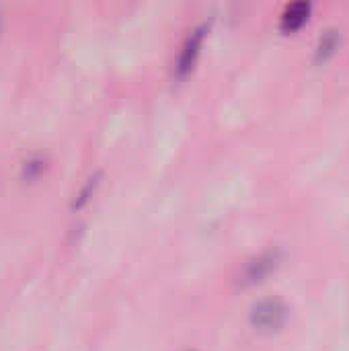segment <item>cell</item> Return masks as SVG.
<instances>
[{"label":"cell","instance_id":"5","mask_svg":"<svg viewBox=\"0 0 349 351\" xmlns=\"http://www.w3.org/2000/svg\"><path fill=\"white\" fill-rule=\"evenodd\" d=\"M97 177H91V179H86V183H84V187L80 189V193H78V197H76V208H80L86 199H88V195L95 191V187H97Z\"/></svg>","mask_w":349,"mask_h":351},{"label":"cell","instance_id":"1","mask_svg":"<svg viewBox=\"0 0 349 351\" xmlns=\"http://www.w3.org/2000/svg\"><path fill=\"white\" fill-rule=\"evenodd\" d=\"M286 317H288V308L280 298H265L253 306L251 325L261 333H274L284 327Z\"/></svg>","mask_w":349,"mask_h":351},{"label":"cell","instance_id":"7","mask_svg":"<svg viewBox=\"0 0 349 351\" xmlns=\"http://www.w3.org/2000/svg\"><path fill=\"white\" fill-rule=\"evenodd\" d=\"M0 31H2V14H0Z\"/></svg>","mask_w":349,"mask_h":351},{"label":"cell","instance_id":"2","mask_svg":"<svg viewBox=\"0 0 349 351\" xmlns=\"http://www.w3.org/2000/svg\"><path fill=\"white\" fill-rule=\"evenodd\" d=\"M276 261H278V257L272 255V253L257 257V259H255L253 263H249V267L245 269V282H247V284L261 282V280L276 267Z\"/></svg>","mask_w":349,"mask_h":351},{"label":"cell","instance_id":"4","mask_svg":"<svg viewBox=\"0 0 349 351\" xmlns=\"http://www.w3.org/2000/svg\"><path fill=\"white\" fill-rule=\"evenodd\" d=\"M41 171H43V158L39 154H35L23 162V177H27V179H35Z\"/></svg>","mask_w":349,"mask_h":351},{"label":"cell","instance_id":"3","mask_svg":"<svg viewBox=\"0 0 349 351\" xmlns=\"http://www.w3.org/2000/svg\"><path fill=\"white\" fill-rule=\"evenodd\" d=\"M309 12H311V6L306 2H294V4H290L284 10V14H282V27L288 29V31L298 29L309 19Z\"/></svg>","mask_w":349,"mask_h":351},{"label":"cell","instance_id":"6","mask_svg":"<svg viewBox=\"0 0 349 351\" xmlns=\"http://www.w3.org/2000/svg\"><path fill=\"white\" fill-rule=\"evenodd\" d=\"M335 45H337V39H335V35H331V33H325L323 37H321V45H319V56H327V53H331L333 49H335Z\"/></svg>","mask_w":349,"mask_h":351}]
</instances>
